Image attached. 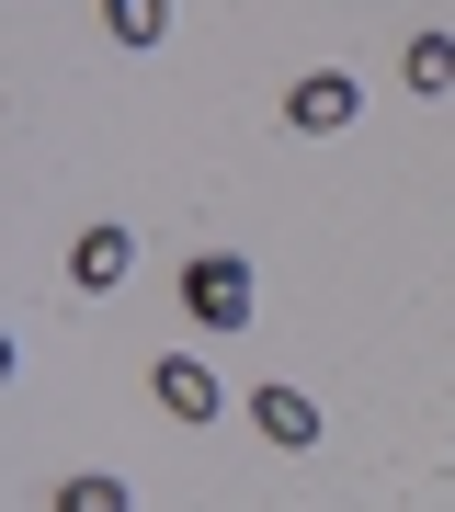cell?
<instances>
[{"mask_svg": "<svg viewBox=\"0 0 455 512\" xmlns=\"http://www.w3.org/2000/svg\"><path fill=\"white\" fill-rule=\"evenodd\" d=\"M126 262H137V251H126V228L69 239V285H80V296H114V285H126Z\"/></svg>", "mask_w": 455, "mask_h": 512, "instance_id": "4", "label": "cell"}, {"mask_svg": "<svg viewBox=\"0 0 455 512\" xmlns=\"http://www.w3.org/2000/svg\"><path fill=\"white\" fill-rule=\"evenodd\" d=\"M57 512H126V478H57Z\"/></svg>", "mask_w": 455, "mask_h": 512, "instance_id": "8", "label": "cell"}, {"mask_svg": "<svg viewBox=\"0 0 455 512\" xmlns=\"http://www.w3.org/2000/svg\"><path fill=\"white\" fill-rule=\"evenodd\" d=\"M103 35L114 46H160L171 35V0H103Z\"/></svg>", "mask_w": 455, "mask_h": 512, "instance_id": "6", "label": "cell"}, {"mask_svg": "<svg viewBox=\"0 0 455 512\" xmlns=\"http://www.w3.org/2000/svg\"><path fill=\"white\" fill-rule=\"evenodd\" d=\"M148 387H160L171 421H217V376H205L194 353H160V365H148Z\"/></svg>", "mask_w": 455, "mask_h": 512, "instance_id": "3", "label": "cell"}, {"mask_svg": "<svg viewBox=\"0 0 455 512\" xmlns=\"http://www.w3.org/2000/svg\"><path fill=\"white\" fill-rule=\"evenodd\" d=\"M251 421H262L273 444H285V456H308V444H319V410L296 399V387H251Z\"/></svg>", "mask_w": 455, "mask_h": 512, "instance_id": "5", "label": "cell"}, {"mask_svg": "<svg viewBox=\"0 0 455 512\" xmlns=\"http://www.w3.org/2000/svg\"><path fill=\"white\" fill-rule=\"evenodd\" d=\"M353 114H364V92H353L342 69H308V80L285 92V126H296V137H342Z\"/></svg>", "mask_w": 455, "mask_h": 512, "instance_id": "2", "label": "cell"}, {"mask_svg": "<svg viewBox=\"0 0 455 512\" xmlns=\"http://www.w3.org/2000/svg\"><path fill=\"white\" fill-rule=\"evenodd\" d=\"M0 387H12V330H0Z\"/></svg>", "mask_w": 455, "mask_h": 512, "instance_id": "9", "label": "cell"}, {"mask_svg": "<svg viewBox=\"0 0 455 512\" xmlns=\"http://www.w3.org/2000/svg\"><path fill=\"white\" fill-rule=\"evenodd\" d=\"M182 308H194L205 330H239V319H251V262H239V251H194V262H182Z\"/></svg>", "mask_w": 455, "mask_h": 512, "instance_id": "1", "label": "cell"}, {"mask_svg": "<svg viewBox=\"0 0 455 512\" xmlns=\"http://www.w3.org/2000/svg\"><path fill=\"white\" fill-rule=\"evenodd\" d=\"M410 92H455V35H410Z\"/></svg>", "mask_w": 455, "mask_h": 512, "instance_id": "7", "label": "cell"}]
</instances>
